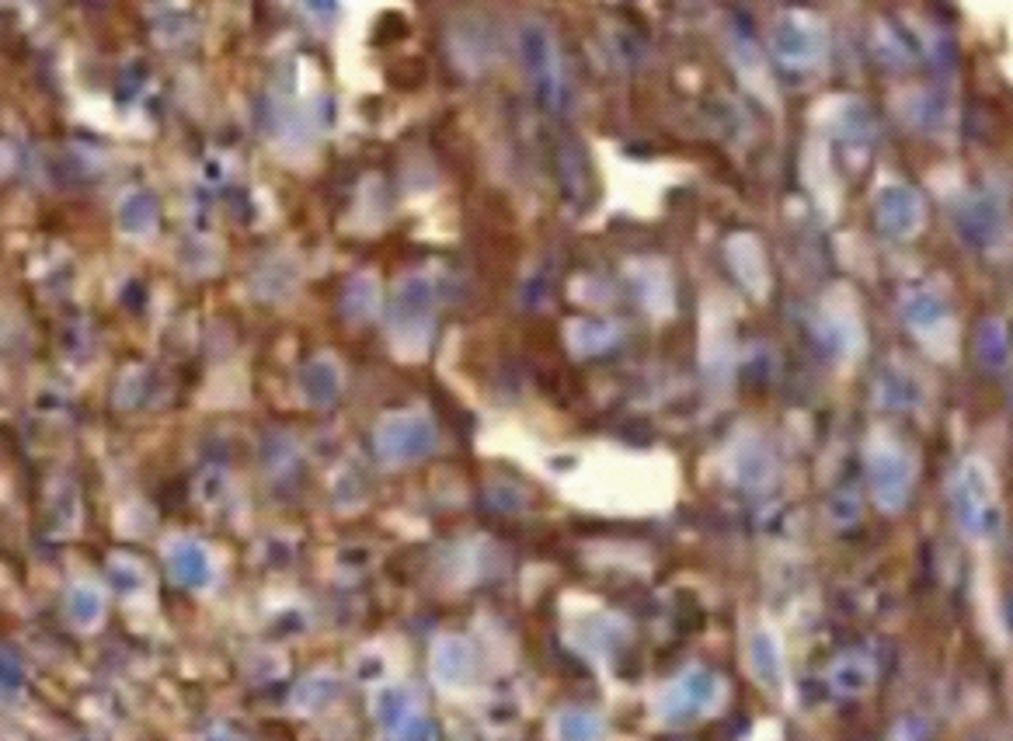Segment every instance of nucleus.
I'll list each match as a JSON object with an SVG mask.
<instances>
[{"mask_svg":"<svg viewBox=\"0 0 1013 741\" xmlns=\"http://www.w3.org/2000/svg\"><path fill=\"white\" fill-rule=\"evenodd\" d=\"M66 616L81 630H95L105 620V595L98 585H77L66 598Z\"/></svg>","mask_w":1013,"mask_h":741,"instance_id":"2","label":"nucleus"},{"mask_svg":"<svg viewBox=\"0 0 1013 741\" xmlns=\"http://www.w3.org/2000/svg\"><path fill=\"white\" fill-rule=\"evenodd\" d=\"M168 568L182 585H192V589H203L212 581V557L203 543H192V540H178L168 546Z\"/></svg>","mask_w":1013,"mask_h":741,"instance_id":"1","label":"nucleus"}]
</instances>
